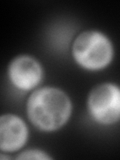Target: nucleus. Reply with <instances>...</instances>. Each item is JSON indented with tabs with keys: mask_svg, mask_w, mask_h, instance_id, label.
<instances>
[{
	"mask_svg": "<svg viewBox=\"0 0 120 160\" xmlns=\"http://www.w3.org/2000/svg\"><path fill=\"white\" fill-rule=\"evenodd\" d=\"M71 104L66 94L56 88H42L30 96L27 113L31 122L39 129L52 131L66 123Z\"/></svg>",
	"mask_w": 120,
	"mask_h": 160,
	"instance_id": "nucleus-1",
	"label": "nucleus"
},
{
	"mask_svg": "<svg viewBox=\"0 0 120 160\" xmlns=\"http://www.w3.org/2000/svg\"><path fill=\"white\" fill-rule=\"evenodd\" d=\"M73 55L81 66L96 70L111 61L112 46L106 36L96 31H85L73 44Z\"/></svg>",
	"mask_w": 120,
	"mask_h": 160,
	"instance_id": "nucleus-2",
	"label": "nucleus"
},
{
	"mask_svg": "<svg viewBox=\"0 0 120 160\" xmlns=\"http://www.w3.org/2000/svg\"><path fill=\"white\" fill-rule=\"evenodd\" d=\"M88 109L96 121L111 124L120 120V88L111 83L98 85L88 98Z\"/></svg>",
	"mask_w": 120,
	"mask_h": 160,
	"instance_id": "nucleus-3",
	"label": "nucleus"
},
{
	"mask_svg": "<svg viewBox=\"0 0 120 160\" xmlns=\"http://www.w3.org/2000/svg\"><path fill=\"white\" fill-rule=\"evenodd\" d=\"M9 77L16 87L22 90H29L40 82L42 70L34 58L19 56L10 64Z\"/></svg>",
	"mask_w": 120,
	"mask_h": 160,
	"instance_id": "nucleus-4",
	"label": "nucleus"
},
{
	"mask_svg": "<svg viewBox=\"0 0 120 160\" xmlns=\"http://www.w3.org/2000/svg\"><path fill=\"white\" fill-rule=\"evenodd\" d=\"M27 128L19 117L12 114L3 115L0 119V148L3 151H15L26 141Z\"/></svg>",
	"mask_w": 120,
	"mask_h": 160,
	"instance_id": "nucleus-5",
	"label": "nucleus"
},
{
	"mask_svg": "<svg viewBox=\"0 0 120 160\" xmlns=\"http://www.w3.org/2000/svg\"><path fill=\"white\" fill-rule=\"evenodd\" d=\"M17 158L18 159H49L50 157L41 151L31 150V151H26L22 154H20Z\"/></svg>",
	"mask_w": 120,
	"mask_h": 160,
	"instance_id": "nucleus-6",
	"label": "nucleus"
}]
</instances>
